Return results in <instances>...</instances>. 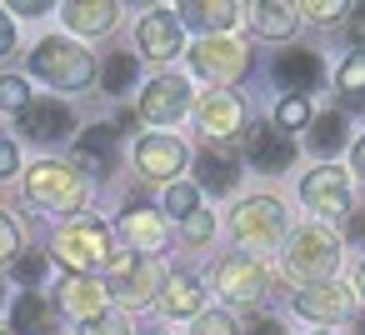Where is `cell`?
Instances as JSON below:
<instances>
[{"label":"cell","mask_w":365,"mask_h":335,"mask_svg":"<svg viewBox=\"0 0 365 335\" xmlns=\"http://www.w3.org/2000/svg\"><path fill=\"white\" fill-rule=\"evenodd\" d=\"M190 110V86L180 76H155L145 91H140V115L150 125H175L180 115Z\"/></svg>","instance_id":"9"},{"label":"cell","mask_w":365,"mask_h":335,"mask_svg":"<svg viewBox=\"0 0 365 335\" xmlns=\"http://www.w3.org/2000/svg\"><path fill=\"white\" fill-rule=\"evenodd\" d=\"M190 66H195L205 81L230 86V81H240V76H245L250 56H245V46H240V41H230V36H205V41L190 51Z\"/></svg>","instance_id":"8"},{"label":"cell","mask_w":365,"mask_h":335,"mask_svg":"<svg viewBox=\"0 0 365 335\" xmlns=\"http://www.w3.org/2000/svg\"><path fill=\"white\" fill-rule=\"evenodd\" d=\"M275 81H280L285 91H295V96L315 91V86H320V56H315V51H285V56L275 61Z\"/></svg>","instance_id":"17"},{"label":"cell","mask_w":365,"mask_h":335,"mask_svg":"<svg viewBox=\"0 0 365 335\" xmlns=\"http://www.w3.org/2000/svg\"><path fill=\"white\" fill-rule=\"evenodd\" d=\"M31 105V86L21 81V76H0V110H26Z\"/></svg>","instance_id":"32"},{"label":"cell","mask_w":365,"mask_h":335,"mask_svg":"<svg viewBox=\"0 0 365 335\" xmlns=\"http://www.w3.org/2000/svg\"><path fill=\"white\" fill-rule=\"evenodd\" d=\"M240 120H245V110H240V100H235L230 91H210V96L200 100V130H205L210 140L235 135V130H240Z\"/></svg>","instance_id":"16"},{"label":"cell","mask_w":365,"mask_h":335,"mask_svg":"<svg viewBox=\"0 0 365 335\" xmlns=\"http://www.w3.org/2000/svg\"><path fill=\"white\" fill-rule=\"evenodd\" d=\"M140 335H165V330H140Z\"/></svg>","instance_id":"47"},{"label":"cell","mask_w":365,"mask_h":335,"mask_svg":"<svg viewBox=\"0 0 365 335\" xmlns=\"http://www.w3.org/2000/svg\"><path fill=\"white\" fill-rule=\"evenodd\" d=\"M56 260L71 270V275H91L110 260V230L96 225V220H81V225H66L56 235Z\"/></svg>","instance_id":"5"},{"label":"cell","mask_w":365,"mask_h":335,"mask_svg":"<svg viewBox=\"0 0 365 335\" xmlns=\"http://www.w3.org/2000/svg\"><path fill=\"white\" fill-rule=\"evenodd\" d=\"M31 71L41 81H51L56 91H86L101 71H96V56L81 51L76 41H61V36H46L36 51H31Z\"/></svg>","instance_id":"1"},{"label":"cell","mask_w":365,"mask_h":335,"mask_svg":"<svg viewBox=\"0 0 365 335\" xmlns=\"http://www.w3.org/2000/svg\"><path fill=\"white\" fill-rule=\"evenodd\" d=\"M16 250H21V230H16V220L6 210H0V265L16 260Z\"/></svg>","instance_id":"37"},{"label":"cell","mask_w":365,"mask_h":335,"mask_svg":"<svg viewBox=\"0 0 365 335\" xmlns=\"http://www.w3.org/2000/svg\"><path fill=\"white\" fill-rule=\"evenodd\" d=\"M11 325H16L21 335H46V325H51L46 300H41L36 290H21V300L11 305Z\"/></svg>","instance_id":"26"},{"label":"cell","mask_w":365,"mask_h":335,"mask_svg":"<svg viewBox=\"0 0 365 335\" xmlns=\"http://www.w3.org/2000/svg\"><path fill=\"white\" fill-rule=\"evenodd\" d=\"M335 91H340L350 105H365V51H355V56L335 71Z\"/></svg>","instance_id":"29"},{"label":"cell","mask_w":365,"mask_h":335,"mask_svg":"<svg viewBox=\"0 0 365 335\" xmlns=\"http://www.w3.org/2000/svg\"><path fill=\"white\" fill-rule=\"evenodd\" d=\"M295 21H300V11L285 6V0H265V6H255V31L270 36V41H285L295 31Z\"/></svg>","instance_id":"25"},{"label":"cell","mask_w":365,"mask_h":335,"mask_svg":"<svg viewBox=\"0 0 365 335\" xmlns=\"http://www.w3.org/2000/svg\"><path fill=\"white\" fill-rule=\"evenodd\" d=\"M345 130H350V125H345V115H340V110L310 115V140H305V145H310L315 155H335V150L345 145Z\"/></svg>","instance_id":"24"},{"label":"cell","mask_w":365,"mask_h":335,"mask_svg":"<svg viewBox=\"0 0 365 335\" xmlns=\"http://www.w3.org/2000/svg\"><path fill=\"white\" fill-rule=\"evenodd\" d=\"M285 270L305 285H320L340 270V240L320 225H300L290 235V250H285Z\"/></svg>","instance_id":"2"},{"label":"cell","mask_w":365,"mask_h":335,"mask_svg":"<svg viewBox=\"0 0 365 335\" xmlns=\"http://www.w3.org/2000/svg\"><path fill=\"white\" fill-rule=\"evenodd\" d=\"M66 11V26L71 31H81V36H101V31H110L115 26V6H96V0H76V6H61Z\"/></svg>","instance_id":"23"},{"label":"cell","mask_w":365,"mask_h":335,"mask_svg":"<svg viewBox=\"0 0 365 335\" xmlns=\"http://www.w3.org/2000/svg\"><path fill=\"white\" fill-rule=\"evenodd\" d=\"M245 155H250V165L255 170H265V175H280V170H290V160H295V140L285 135V130H275V125H250V135H245Z\"/></svg>","instance_id":"12"},{"label":"cell","mask_w":365,"mask_h":335,"mask_svg":"<svg viewBox=\"0 0 365 335\" xmlns=\"http://www.w3.org/2000/svg\"><path fill=\"white\" fill-rule=\"evenodd\" d=\"M135 46H140V56H150V61L180 56V21H175L170 11H150V16L135 26Z\"/></svg>","instance_id":"15"},{"label":"cell","mask_w":365,"mask_h":335,"mask_svg":"<svg viewBox=\"0 0 365 335\" xmlns=\"http://www.w3.org/2000/svg\"><path fill=\"white\" fill-rule=\"evenodd\" d=\"M11 51H16V21L0 11V56H11Z\"/></svg>","instance_id":"40"},{"label":"cell","mask_w":365,"mask_h":335,"mask_svg":"<svg viewBox=\"0 0 365 335\" xmlns=\"http://www.w3.org/2000/svg\"><path fill=\"white\" fill-rule=\"evenodd\" d=\"M345 240H350V245H365V215H350V225H345Z\"/></svg>","instance_id":"41"},{"label":"cell","mask_w":365,"mask_h":335,"mask_svg":"<svg viewBox=\"0 0 365 335\" xmlns=\"http://www.w3.org/2000/svg\"><path fill=\"white\" fill-rule=\"evenodd\" d=\"M200 295H205V290H200L195 275H170V280L160 285L155 300H160L165 315H195V310H200Z\"/></svg>","instance_id":"22"},{"label":"cell","mask_w":365,"mask_h":335,"mask_svg":"<svg viewBox=\"0 0 365 335\" xmlns=\"http://www.w3.org/2000/svg\"><path fill=\"white\" fill-rule=\"evenodd\" d=\"M210 230H215V220H210V210H190V215L180 220V235H185L190 245H205V240H210Z\"/></svg>","instance_id":"33"},{"label":"cell","mask_w":365,"mask_h":335,"mask_svg":"<svg viewBox=\"0 0 365 335\" xmlns=\"http://www.w3.org/2000/svg\"><path fill=\"white\" fill-rule=\"evenodd\" d=\"M360 335H365V320H360Z\"/></svg>","instance_id":"48"},{"label":"cell","mask_w":365,"mask_h":335,"mask_svg":"<svg viewBox=\"0 0 365 335\" xmlns=\"http://www.w3.org/2000/svg\"><path fill=\"white\" fill-rule=\"evenodd\" d=\"M350 160H355V170L365 175V140H355V155H350Z\"/></svg>","instance_id":"45"},{"label":"cell","mask_w":365,"mask_h":335,"mask_svg":"<svg viewBox=\"0 0 365 335\" xmlns=\"http://www.w3.org/2000/svg\"><path fill=\"white\" fill-rule=\"evenodd\" d=\"M135 76H140V61H135L130 51H120V56H110V61H106L101 86H106L110 96H120V91H130V86H135Z\"/></svg>","instance_id":"28"},{"label":"cell","mask_w":365,"mask_h":335,"mask_svg":"<svg viewBox=\"0 0 365 335\" xmlns=\"http://www.w3.org/2000/svg\"><path fill=\"white\" fill-rule=\"evenodd\" d=\"M16 125H21V135L26 140H41V145H51V140H61V135H71V105L66 100H31L21 115H16Z\"/></svg>","instance_id":"11"},{"label":"cell","mask_w":365,"mask_h":335,"mask_svg":"<svg viewBox=\"0 0 365 335\" xmlns=\"http://www.w3.org/2000/svg\"><path fill=\"white\" fill-rule=\"evenodd\" d=\"M26 21H36V16H46V11H56V6H41V0H31V6H16Z\"/></svg>","instance_id":"44"},{"label":"cell","mask_w":365,"mask_h":335,"mask_svg":"<svg viewBox=\"0 0 365 335\" xmlns=\"http://www.w3.org/2000/svg\"><path fill=\"white\" fill-rule=\"evenodd\" d=\"M195 200H200V190H195L190 180H175V185L165 190V210H170L175 220H185V215L195 210Z\"/></svg>","instance_id":"31"},{"label":"cell","mask_w":365,"mask_h":335,"mask_svg":"<svg viewBox=\"0 0 365 335\" xmlns=\"http://www.w3.org/2000/svg\"><path fill=\"white\" fill-rule=\"evenodd\" d=\"M350 41H355V46L365 51V6H360V11L350 16Z\"/></svg>","instance_id":"42"},{"label":"cell","mask_w":365,"mask_h":335,"mask_svg":"<svg viewBox=\"0 0 365 335\" xmlns=\"http://www.w3.org/2000/svg\"><path fill=\"white\" fill-rule=\"evenodd\" d=\"M0 335H6V330H0Z\"/></svg>","instance_id":"49"},{"label":"cell","mask_w":365,"mask_h":335,"mask_svg":"<svg viewBox=\"0 0 365 335\" xmlns=\"http://www.w3.org/2000/svg\"><path fill=\"white\" fill-rule=\"evenodd\" d=\"M16 165H21V150H16L11 140H0V180L16 175Z\"/></svg>","instance_id":"39"},{"label":"cell","mask_w":365,"mask_h":335,"mask_svg":"<svg viewBox=\"0 0 365 335\" xmlns=\"http://www.w3.org/2000/svg\"><path fill=\"white\" fill-rule=\"evenodd\" d=\"M120 235L130 240V250H165V225H160L155 210H125Z\"/></svg>","instance_id":"19"},{"label":"cell","mask_w":365,"mask_h":335,"mask_svg":"<svg viewBox=\"0 0 365 335\" xmlns=\"http://www.w3.org/2000/svg\"><path fill=\"white\" fill-rule=\"evenodd\" d=\"M200 185L195 190H210V195H230L235 190V180H240V170H235V160L225 155V150H205L200 160Z\"/></svg>","instance_id":"21"},{"label":"cell","mask_w":365,"mask_h":335,"mask_svg":"<svg viewBox=\"0 0 365 335\" xmlns=\"http://www.w3.org/2000/svg\"><path fill=\"white\" fill-rule=\"evenodd\" d=\"M355 290H360V295H365V265H360V275H355Z\"/></svg>","instance_id":"46"},{"label":"cell","mask_w":365,"mask_h":335,"mask_svg":"<svg viewBox=\"0 0 365 335\" xmlns=\"http://www.w3.org/2000/svg\"><path fill=\"white\" fill-rule=\"evenodd\" d=\"M295 11H305L315 26H335V21H345L350 6H335V0H310V6H295Z\"/></svg>","instance_id":"35"},{"label":"cell","mask_w":365,"mask_h":335,"mask_svg":"<svg viewBox=\"0 0 365 335\" xmlns=\"http://www.w3.org/2000/svg\"><path fill=\"white\" fill-rule=\"evenodd\" d=\"M185 165H190V150H185L175 135H145V140L135 145V170L150 175V180H170V175H180Z\"/></svg>","instance_id":"13"},{"label":"cell","mask_w":365,"mask_h":335,"mask_svg":"<svg viewBox=\"0 0 365 335\" xmlns=\"http://www.w3.org/2000/svg\"><path fill=\"white\" fill-rule=\"evenodd\" d=\"M230 230H235V240H240L245 250H270V245H280V235H285V210H280L275 195H250V200L235 205Z\"/></svg>","instance_id":"4"},{"label":"cell","mask_w":365,"mask_h":335,"mask_svg":"<svg viewBox=\"0 0 365 335\" xmlns=\"http://www.w3.org/2000/svg\"><path fill=\"white\" fill-rule=\"evenodd\" d=\"M245 335H285V330H280V320H255Z\"/></svg>","instance_id":"43"},{"label":"cell","mask_w":365,"mask_h":335,"mask_svg":"<svg viewBox=\"0 0 365 335\" xmlns=\"http://www.w3.org/2000/svg\"><path fill=\"white\" fill-rule=\"evenodd\" d=\"M110 145H115V130L110 125H91L81 140H76V165H110Z\"/></svg>","instance_id":"27"},{"label":"cell","mask_w":365,"mask_h":335,"mask_svg":"<svg viewBox=\"0 0 365 335\" xmlns=\"http://www.w3.org/2000/svg\"><path fill=\"white\" fill-rule=\"evenodd\" d=\"M130 325L120 320V315H110V310H101V315H91L86 325H81V335H125Z\"/></svg>","instance_id":"36"},{"label":"cell","mask_w":365,"mask_h":335,"mask_svg":"<svg viewBox=\"0 0 365 335\" xmlns=\"http://www.w3.org/2000/svg\"><path fill=\"white\" fill-rule=\"evenodd\" d=\"M26 190H31L36 205H46V210H56V215H71V210L86 205V180H81V170H76V165H61V160H36V165L26 170Z\"/></svg>","instance_id":"3"},{"label":"cell","mask_w":365,"mask_h":335,"mask_svg":"<svg viewBox=\"0 0 365 335\" xmlns=\"http://www.w3.org/2000/svg\"><path fill=\"white\" fill-rule=\"evenodd\" d=\"M235 16H240V6H215V0H195V6H180V26H200L205 36H225L230 26H235Z\"/></svg>","instance_id":"20"},{"label":"cell","mask_w":365,"mask_h":335,"mask_svg":"<svg viewBox=\"0 0 365 335\" xmlns=\"http://www.w3.org/2000/svg\"><path fill=\"white\" fill-rule=\"evenodd\" d=\"M61 310H71V315H81V320L101 315V310H106V290H101V280H91V275H71V280L61 285Z\"/></svg>","instance_id":"18"},{"label":"cell","mask_w":365,"mask_h":335,"mask_svg":"<svg viewBox=\"0 0 365 335\" xmlns=\"http://www.w3.org/2000/svg\"><path fill=\"white\" fill-rule=\"evenodd\" d=\"M300 200L320 215H350V180L340 165H320L300 180Z\"/></svg>","instance_id":"10"},{"label":"cell","mask_w":365,"mask_h":335,"mask_svg":"<svg viewBox=\"0 0 365 335\" xmlns=\"http://www.w3.org/2000/svg\"><path fill=\"white\" fill-rule=\"evenodd\" d=\"M305 320H320V325H330V320H345L350 315V290L345 285H335V280H320V285H305V290H295V300H290Z\"/></svg>","instance_id":"14"},{"label":"cell","mask_w":365,"mask_h":335,"mask_svg":"<svg viewBox=\"0 0 365 335\" xmlns=\"http://www.w3.org/2000/svg\"><path fill=\"white\" fill-rule=\"evenodd\" d=\"M190 335H240V330H235V320L225 310H205V315H195V330Z\"/></svg>","instance_id":"34"},{"label":"cell","mask_w":365,"mask_h":335,"mask_svg":"<svg viewBox=\"0 0 365 335\" xmlns=\"http://www.w3.org/2000/svg\"><path fill=\"white\" fill-rule=\"evenodd\" d=\"M110 265V275H106V290H115L125 305H145V300H155V290L165 285V275H160V265L145 255H110L106 260Z\"/></svg>","instance_id":"7"},{"label":"cell","mask_w":365,"mask_h":335,"mask_svg":"<svg viewBox=\"0 0 365 335\" xmlns=\"http://www.w3.org/2000/svg\"><path fill=\"white\" fill-rule=\"evenodd\" d=\"M210 280H215V290H220L230 305H260V300L270 295V275H265V265H260L255 255H225V260L210 270Z\"/></svg>","instance_id":"6"},{"label":"cell","mask_w":365,"mask_h":335,"mask_svg":"<svg viewBox=\"0 0 365 335\" xmlns=\"http://www.w3.org/2000/svg\"><path fill=\"white\" fill-rule=\"evenodd\" d=\"M300 125H310V100L305 96H285L280 100V110H275V130H300Z\"/></svg>","instance_id":"30"},{"label":"cell","mask_w":365,"mask_h":335,"mask_svg":"<svg viewBox=\"0 0 365 335\" xmlns=\"http://www.w3.org/2000/svg\"><path fill=\"white\" fill-rule=\"evenodd\" d=\"M46 270H51V265H46V255H21V260H16V280H21V285L46 280Z\"/></svg>","instance_id":"38"}]
</instances>
